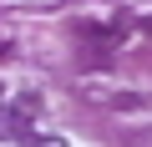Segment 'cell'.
<instances>
[{
  "label": "cell",
  "instance_id": "6da1fadb",
  "mask_svg": "<svg viewBox=\"0 0 152 147\" xmlns=\"http://www.w3.org/2000/svg\"><path fill=\"white\" fill-rule=\"evenodd\" d=\"M36 117H41V91H20L5 112H0V132L15 137V142H31L36 137Z\"/></svg>",
  "mask_w": 152,
  "mask_h": 147
},
{
  "label": "cell",
  "instance_id": "7a4b0ae2",
  "mask_svg": "<svg viewBox=\"0 0 152 147\" xmlns=\"http://www.w3.org/2000/svg\"><path fill=\"white\" fill-rule=\"evenodd\" d=\"M0 5H10V10H56L61 0H0Z\"/></svg>",
  "mask_w": 152,
  "mask_h": 147
},
{
  "label": "cell",
  "instance_id": "3957f363",
  "mask_svg": "<svg viewBox=\"0 0 152 147\" xmlns=\"http://www.w3.org/2000/svg\"><path fill=\"white\" fill-rule=\"evenodd\" d=\"M0 102H5V91H0ZM0 112H5V107H0Z\"/></svg>",
  "mask_w": 152,
  "mask_h": 147
}]
</instances>
